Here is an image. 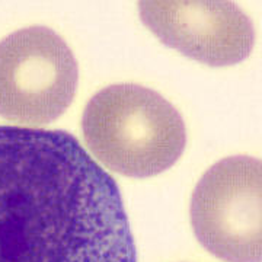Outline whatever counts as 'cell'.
I'll return each instance as SVG.
<instances>
[{
  "mask_svg": "<svg viewBox=\"0 0 262 262\" xmlns=\"http://www.w3.org/2000/svg\"><path fill=\"white\" fill-rule=\"evenodd\" d=\"M0 262H137L117 182L72 134L0 125Z\"/></svg>",
  "mask_w": 262,
  "mask_h": 262,
  "instance_id": "cell-1",
  "label": "cell"
},
{
  "mask_svg": "<svg viewBox=\"0 0 262 262\" xmlns=\"http://www.w3.org/2000/svg\"><path fill=\"white\" fill-rule=\"evenodd\" d=\"M82 130L96 159L133 178L162 173L175 165L187 144L178 110L140 84H113L94 95L84 108Z\"/></svg>",
  "mask_w": 262,
  "mask_h": 262,
  "instance_id": "cell-2",
  "label": "cell"
},
{
  "mask_svg": "<svg viewBox=\"0 0 262 262\" xmlns=\"http://www.w3.org/2000/svg\"><path fill=\"white\" fill-rule=\"evenodd\" d=\"M79 70L72 50L53 29L29 27L0 41V115L46 125L73 102Z\"/></svg>",
  "mask_w": 262,
  "mask_h": 262,
  "instance_id": "cell-3",
  "label": "cell"
},
{
  "mask_svg": "<svg viewBox=\"0 0 262 262\" xmlns=\"http://www.w3.org/2000/svg\"><path fill=\"white\" fill-rule=\"evenodd\" d=\"M261 160L226 158L196 184L191 225L208 252L226 262H261Z\"/></svg>",
  "mask_w": 262,
  "mask_h": 262,
  "instance_id": "cell-4",
  "label": "cell"
},
{
  "mask_svg": "<svg viewBox=\"0 0 262 262\" xmlns=\"http://www.w3.org/2000/svg\"><path fill=\"white\" fill-rule=\"evenodd\" d=\"M139 10L163 44L200 63L232 66L252 51V22L233 2L149 0L140 2Z\"/></svg>",
  "mask_w": 262,
  "mask_h": 262,
  "instance_id": "cell-5",
  "label": "cell"
}]
</instances>
